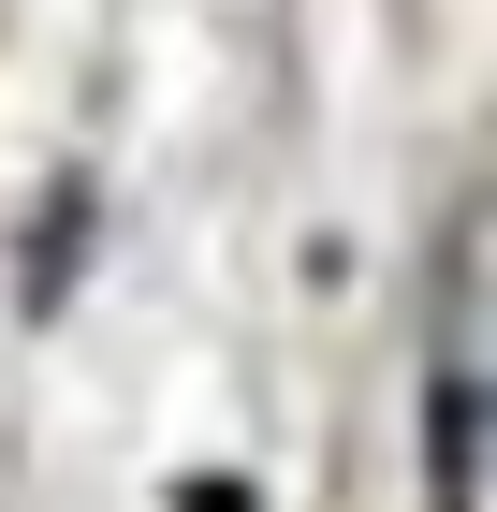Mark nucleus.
<instances>
[{"label":"nucleus","instance_id":"obj_1","mask_svg":"<svg viewBox=\"0 0 497 512\" xmlns=\"http://www.w3.org/2000/svg\"><path fill=\"white\" fill-rule=\"evenodd\" d=\"M468 483H483V395H468V366L439 381V512H468Z\"/></svg>","mask_w":497,"mask_h":512},{"label":"nucleus","instance_id":"obj_2","mask_svg":"<svg viewBox=\"0 0 497 512\" xmlns=\"http://www.w3.org/2000/svg\"><path fill=\"white\" fill-rule=\"evenodd\" d=\"M74 249H88V191H59V205H44V249H30V308L74 293Z\"/></svg>","mask_w":497,"mask_h":512}]
</instances>
